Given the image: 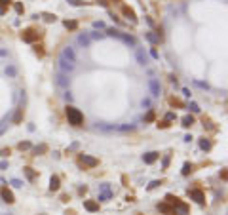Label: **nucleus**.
Masks as SVG:
<instances>
[{
  "instance_id": "obj_43",
  "label": "nucleus",
  "mask_w": 228,
  "mask_h": 215,
  "mask_svg": "<svg viewBox=\"0 0 228 215\" xmlns=\"http://www.w3.org/2000/svg\"><path fill=\"white\" fill-rule=\"evenodd\" d=\"M97 4H99V6H103V8H107V0H95Z\"/></svg>"
},
{
  "instance_id": "obj_21",
  "label": "nucleus",
  "mask_w": 228,
  "mask_h": 215,
  "mask_svg": "<svg viewBox=\"0 0 228 215\" xmlns=\"http://www.w3.org/2000/svg\"><path fill=\"white\" fill-rule=\"evenodd\" d=\"M190 171H192V164H190V162H184V164H183V170H181V173H183V175H188Z\"/></svg>"
},
{
  "instance_id": "obj_33",
  "label": "nucleus",
  "mask_w": 228,
  "mask_h": 215,
  "mask_svg": "<svg viewBox=\"0 0 228 215\" xmlns=\"http://www.w3.org/2000/svg\"><path fill=\"white\" fill-rule=\"evenodd\" d=\"M6 74L8 76H15V67H6Z\"/></svg>"
},
{
  "instance_id": "obj_12",
  "label": "nucleus",
  "mask_w": 228,
  "mask_h": 215,
  "mask_svg": "<svg viewBox=\"0 0 228 215\" xmlns=\"http://www.w3.org/2000/svg\"><path fill=\"white\" fill-rule=\"evenodd\" d=\"M59 187H61L59 177H57V175H51V179H50V190H59Z\"/></svg>"
},
{
  "instance_id": "obj_17",
  "label": "nucleus",
  "mask_w": 228,
  "mask_h": 215,
  "mask_svg": "<svg viewBox=\"0 0 228 215\" xmlns=\"http://www.w3.org/2000/svg\"><path fill=\"white\" fill-rule=\"evenodd\" d=\"M78 44H80V46H84V48H90V44H91L90 36H86V34H80V36H78Z\"/></svg>"
},
{
  "instance_id": "obj_14",
  "label": "nucleus",
  "mask_w": 228,
  "mask_h": 215,
  "mask_svg": "<svg viewBox=\"0 0 228 215\" xmlns=\"http://www.w3.org/2000/svg\"><path fill=\"white\" fill-rule=\"evenodd\" d=\"M135 55H137V61H139V65H147V55H144V51H143L141 48H137Z\"/></svg>"
},
{
  "instance_id": "obj_47",
  "label": "nucleus",
  "mask_w": 228,
  "mask_h": 215,
  "mask_svg": "<svg viewBox=\"0 0 228 215\" xmlns=\"http://www.w3.org/2000/svg\"><path fill=\"white\" fill-rule=\"evenodd\" d=\"M0 15H4V8H0Z\"/></svg>"
},
{
  "instance_id": "obj_26",
  "label": "nucleus",
  "mask_w": 228,
  "mask_h": 215,
  "mask_svg": "<svg viewBox=\"0 0 228 215\" xmlns=\"http://www.w3.org/2000/svg\"><path fill=\"white\" fill-rule=\"evenodd\" d=\"M194 86L201 88V90H209V84H207V82H200V80H194Z\"/></svg>"
},
{
  "instance_id": "obj_19",
  "label": "nucleus",
  "mask_w": 228,
  "mask_h": 215,
  "mask_svg": "<svg viewBox=\"0 0 228 215\" xmlns=\"http://www.w3.org/2000/svg\"><path fill=\"white\" fill-rule=\"evenodd\" d=\"M144 36H147V40L152 42V44H158V42L162 40V36H158V34H154V33H147Z\"/></svg>"
},
{
  "instance_id": "obj_46",
  "label": "nucleus",
  "mask_w": 228,
  "mask_h": 215,
  "mask_svg": "<svg viewBox=\"0 0 228 215\" xmlns=\"http://www.w3.org/2000/svg\"><path fill=\"white\" fill-rule=\"evenodd\" d=\"M6 54H8L6 50H0V55H6Z\"/></svg>"
},
{
  "instance_id": "obj_9",
  "label": "nucleus",
  "mask_w": 228,
  "mask_h": 215,
  "mask_svg": "<svg viewBox=\"0 0 228 215\" xmlns=\"http://www.w3.org/2000/svg\"><path fill=\"white\" fill-rule=\"evenodd\" d=\"M0 196H2V200L4 202H8V204H12V202H15V198H13V194L8 190V188H2L0 190Z\"/></svg>"
},
{
  "instance_id": "obj_44",
  "label": "nucleus",
  "mask_w": 228,
  "mask_h": 215,
  "mask_svg": "<svg viewBox=\"0 0 228 215\" xmlns=\"http://www.w3.org/2000/svg\"><path fill=\"white\" fill-rule=\"evenodd\" d=\"M150 55H152L154 59H158V51H156V50H152V51H150Z\"/></svg>"
},
{
  "instance_id": "obj_38",
  "label": "nucleus",
  "mask_w": 228,
  "mask_h": 215,
  "mask_svg": "<svg viewBox=\"0 0 228 215\" xmlns=\"http://www.w3.org/2000/svg\"><path fill=\"white\" fill-rule=\"evenodd\" d=\"M165 120H167V122H169V120H175V114L173 112H167V114H165Z\"/></svg>"
},
{
  "instance_id": "obj_29",
  "label": "nucleus",
  "mask_w": 228,
  "mask_h": 215,
  "mask_svg": "<svg viewBox=\"0 0 228 215\" xmlns=\"http://www.w3.org/2000/svg\"><path fill=\"white\" fill-rule=\"evenodd\" d=\"M93 29H105V23L103 21H93Z\"/></svg>"
},
{
  "instance_id": "obj_40",
  "label": "nucleus",
  "mask_w": 228,
  "mask_h": 215,
  "mask_svg": "<svg viewBox=\"0 0 228 215\" xmlns=\"http://www.w3.org/2000/svg\"><path fill=\"white\" fill-rule=\"evenodd\" d=\"M183 95L184 97H190V90H188V88H183Z\"/></svg>"
},
{
  "instance_id": "obj_16",
  "label": "nucleus",
  "mask_w": 228,
  "mask_h": 215,
  "mask_svg": "<svg viewBox=\"0 0 228 215\" xmlns=\"http://www.w3.org/2000/svg\"><path fill=\"white\" fill-rule=\"evenodd\" d=\"M21 118H23V109H15V112H13V116H12V122L13 124H19V122H21Z\"/></svg>"
},
{
  "instance_id": "obj_3",
  "label": "nucleus",
  "mask_w": 228,
  "mask_h": 215,
  "mask_svg": "<svg viewBox=\"0 0 228 215\" xmlns=\"http://www.w3.org/2000/svg\"><path fill=\"white\" fill-rule=\"evenodd\" d=\"M107 34L114 36V38H118V40H122L124 44H127V46H135V38H133V36L124 34V33H120V31H116V29H107Z\"/></svg>"
},
{
  "instance_id": "obj_13",
  "label": "nucleus",
  "mask_w": 228,
  "mask_h": 215,
  "mask_svg": "<svg viewBox=\"0 0 228 215\" xmlns=\"http://www.w3.org/2000/svg\"><path fill=\"white\" fill-rule=\"evenodd\" d=\"M57 84H59V86H69V78H67V74L65 72H57Z\"/></svg>"
},
{
  "instance_id": "obj_2",
  "label": "nucleus",
  "mask_w": 228,
  "mask_h": 215,
  "mask_svg": "<svg viewBox=\"0 0 228 215\" xmlns=\"http://www.w3.org/2000/svg\"><path fill=\"white\" fill-rule=\"evenodd\" d=\"M67 118H69V124L72 126H82V122H84V114L74 107H67Z\"/></svg>"
},
{
  "instance_id": "obj_27",
  "label": "nucleus",
  "mask_w": 228,
  "mask_h": 215,
  "mask_svg": "<svg viewBox=\"0 0 228 215\" xmlns=\"http://www.w3.org/2000/svg\"><path fill=\"white\" fill-rule=\"evenodd\" d=\"M46 153V145H40V147H34V154H42Z\"/></svg>"
},
{
  "instance_id": "obj_4",
  "label": "nucleus",
  "mask_w": 228,
  "mask_h": 215,
  "mask_svg": "<svg viewBox=\"0 0 228 215\" xmlns=\"http://www.w3.org/2000/svg\"><path fill=\"white\" fill-rule=\"evenodd\" d=\"M148 88H150V93H152V97H158L160 93H162L160 82L156 80V78H150V80H148Z\"/></svg>"
},
{
  "instance_id": "obj_1",
  "label": "nucleus",
  "mask_w": 228,
  "mask_h": 215,
  "mask_svg": "<svg viewBox=\"0 0 228 215\" xmlns=\"http://www.w3.org/2000/svg\"><path fill=\"white\" fill-rule=\"evenodd\" d=\"M74 67H76V51H74V48L67 46L59 54V71L69 74L70 71H74Z\"/></svg>"
},
{
  "instance_id": "obj_42",
  "label": "nucleus",
  "mask_w": 228,
  "mask_h": 215,
  "mask_svg": "<svg viewBox=\"0 0 228 215\" xmlns=\"http://www.w3.org/2000/svg\"><path fill=\"white\" fill-rule=\"evenodd\" d=\"M6 167H8V162L2 160V162H0V170H6Z\"/></svg>"
},
{
  "instance_id": "obj_37",
  "label": "nucleus",
  "mask_w": 228,
  "mask_h": 215,
  "mask_svg": "<svg viewBox=\"0 0 228 215\" xmlns=\"http://www.w3.org/2000/svg\"><path fill=\"white\" fill-rule=\"evenodd\" d=\"M158 185H160V181H152V183L148 185V190H152V188H156Z\"/></svg>"
},
{
  "instance_id": "obj_5",
  "label": "nucleus",
  "mask_w": 228,
  "mask_h": 215,
  "mask_svg": "<svg viewBox=\"0 0 228 215\" xmlns=\"http://www.w3.org/2000/svg\"><path fill=\"white\" fill-rule=\"evenodd\" d=\"M110 198H112L110 187H108L107 183H105V185H101V192H99V200H101V202H107V200H110Z\"/></svg>"
},
{
  "instance_id": "obj_34",
  "label": "nucleus",
  "mask_w": 228,
  "mask_h": 215,
  "mask_svg": "<svg viewBox=\"0 0 228 215\" xmlns=\"http://www.w3.org/2000/svg\"><path fill=\"white\" fill-rule=\"evenodd\" d=\"M67 2H69L70 6H82V4H84L82 0H67Z\"/></svg>"
},
{
  "instance_id": "obj_10",
  "label": "nucleus",
  "mask_w": 228,
  "mask_h": 215,
  "mask_svg": "<svg viewBox=\"0 0 228 215\" xmlns=\"http://www.w3.org/2000/svg\"><path fill=\"white\" fill-rule=\"evenodd\" d=\"M122 13L126 15V17H127L129 21H131V23H137V17H135V13H133V10H129L127 6H124V8H122Z\"/></svg>"
},
{
  "instance_id": "obj_15",
  "label": "nucleus",
  "mask_w": 228,
  "mask_h": 215,
  "mask_svg": "<svg viewBox=\"0 0 228 215\" xmlns=\"http://www.w3.org/2000/svg\"><path fill=\"white\" fill-rule=\"evenodd\" d=\"M158 209H160V211H162V213L173 215V206H169L167 202H165V204H160V206H158Z\"/></svg>"
},
{
  "instance_id": "obj_39",
  "label": "nucleus",
  "mask_w": 228,
  "mask_h": 215,
  "mask_svg": "<svg viewBox=\"0 0 228 215\" xmlns=\"http://www.w3.org/2000/svg\"><path fill=\"white\" fill-rule=\"evenodd\" d=\"M144 120H147V122H150V120H154V112H152V111H150V112L147 114V118H144Z\"/></svg>"
},
{
  "instance_id": "obj_36",
  "label": "nucleus",
  "mask_w": 228,
  "mask_h": 215,
  "mask_svg": "<svg viewBox=\"0 0 228 215\" xmlns=\"http://www.w3.org/2000/svg\"><path fill=\"white\" fill-rule=\"evenodd\" d=\"M103 33H91V38H95V40H99V38H103Z\"/></svg>"
},
{
  "instance_id": "obj_30",
  "label": "nucleus",
  "mask_w": 228,
  "mask_h": 215,
  "mask_svg": "<svg viewBox=\"0 0 228 215\" xmlns=\"http://www.w3.org/2000/svg\"><path fill=\"white\" fill-rule=\"evenodd\" d=\"M6 122H8V120H6V118H4V120H2V122H0V135H2V133H4V129H6V128H8V124H6Z\"/></svg>"
},
{
  "instance_id": "obj_45",
  "label": "nucleus",
  "mask_w": 228,
  "mask_h": 215,
  "mask_svg": "<svg viewBox=\"0 0 228 215\" xmlns=\"http://www.w3.org/2000/svg\"><path fill=\"white\" fill-rule=\"evenodd\" d=\"M8 2H10V0H0V4H2V6H6Z\"/></svg>"
},
{
  "instance_id": "obj_20",
  "label": "nucleus",
  "mask_w": 228,
  "mask_h": 215,
  "mask_svg": "<svg viewBox=\"0 0 228 215\" xmlns=\"http://www.w3.org/2000/svg\"><path fill=\"white\" fill-rule=\"evenodd\" d=\"M192 124H194V118L190 116V114H186V116L183 118V128H190Z\"/></svg>"
},
{
  "instance_id": "obj_11",
  "label": "nucleus",
  "mask_w": 228,
  "mask_h": 215,
  "mask_svg": "<svg viewBox=\"0 0 228 215\" xmlns=\"http://www.w3.org/2000/svg\"><path fill=\"white\" fill-rule=\"evenodd\" d=\"M158 156H160L158 153H147L143 156V160H144V164H154V162L158 160Z\"/></svg>"
},
{
  "instance_id": "obj_32",
  "label": "nucleus",
  "mask_w": 228,
  "mask_h": 215,
  "mask_svg": "<svg viewBox=\"0 0 228 215\" xmlns=\"http://www.w3.org/2000/svg\"><path fill=\"white\" fill-rule=\"evenodd\" d=\"M44 19L48 21V23H51V21H55L57 17H55V15H51V13H44Z\"/></svg>"
},
{
  "instance_id": "obj_25",
  "label": "nucleus",
  "mask_w": 228,
  "mask_h": 215,
  "mask_svg": "<svg viewBox=\"0 0 228 215\" xmlns=\"http://www.w3.org/2000/svg\"><path fill=\"white\" fill-rule=\"evenodd\" d=\"M200 149H204V150H209V149H211V143H209L207 139H201V141H200Z\"/></svg>"
},
{
  "instance_id": "obj_18",
  "label": "nucleus",
  "mask_w": 228,
  "mask_h": 215,
  "mask_svg": "<svg viewBox=\"0 0 228 215\" xmlns=\"http://www.w3.org/2000/svg\"><path fill=\"white\" fill-rule=\"evenodd\" d=\"M84 208L87 209V211H97V209H99V204H95V202H90V200H86V202H84Z\"/></svg>"
},
{
  "instance_id": "obj_35",
  "label": "nucleus",
  "mask_w": 228,
  "mask_h": 215,
  "mask_svg": "<svg viewBox=\"0 0 228 215\" xmlns=\"http://www.w3.org/2000/svg\"><path fill=\"white\" fill-rule=\"evenodd\" d=\"M169 158H171L169 154H165V156H164V162H162V166H164V167H167V166H169Z\"/></svg>"
},
{
  "instance_id": "obj_6",
  "label": "nucleus",
  "mask_w": 228,
  "mask_h": 215,
  "mask_svg": "<svg viewBox=\"0 0 228 215\" xmlns=\"http://www.w3.org/2000/svg\"><path fill=\"white\" fill-rule=\"evenodd\" d=\"M80 160H82V164H86L90 167H95L97 164H99V160H97L95 156H90V154H80Z\"/></svg>"
},
{
  "instance_id": "obj_23",
  "label": "nucleus",
  "mask_w": 228,
  "mask_h": 215,
  "mask_svg": "<svg viewBox=\"0 0 228 215\" xmlns=\"http://www.w3.org/2000/svg\"><path fill=\"white\" fill-rule=\"evenodd\" d=\"M63 25H65L67 29H70V31H74L76 27H78V23H76V21H69V19H67V21H65Z\"/></svg>"
},
{
  "instance_id": "obj_22",
  "label": "nucleus",
  "mask_w": 228,
  "mask_h": 215,
  "mask_svg": "<svg viewBox=\"0 0 228 215\" xmlns=\"http://www.w3.org/2000/svg\"><path fill=\"white\" fill-rule=\"evenodd\" d=\"M23 171H25V175H27V179H29V181H33L34 177H36V173L33 171V167H23Z\"/></svg>"
},
{
  "instance_id": "obj_28",
  "label": "nucleus",
  "mask_w": 228,
  "mask_h": 215,
  "mask_svg": "<svg viewBox=\"0 0 228 215\" xmlns=\"http://www.w3.org/2000/svg\"><path fill=\"white\" fill-rule=\"evenodd\" d=\"M10 183H12V185H13L15 188H21V187H23V181H19V179H12Z\"/></svg>"
},
{
  "instance_id": "obj_41",
  "label": "nucleus",
  "mask_w": 228,
  "mask_h": 215,
  "mask_svg": "<svg viewBox=\"0 0 228 215\" xmlns=\"http://www.w3.org/2000/svg\"><path fill=\"white\" fill-rule=\"evenodd\" d=\"M15 12H17V13L23 12V6H21V4H15Z\"/></svg>"
},
{
  "instance_id": "obj_8",
  "label": "nucleus",
  "mask_w": 228,
  "mask_h": 215,
  "mask_svg": "<svg viewBox=\"0 0 228 215\" xmlns=\"http://www.w3.org/2000/svg\"><path fill=\"white\" fill-rule=\"evenodd\" d=\"M190 198H192L196 204H200V206L205 202V196H204V192H201V190H190Z\"/></svg>"
},
{
  "instance_id": "obj_31",
  "label": "nucleus",
  "mask_w": 228,
  "mask_h": 215,
  "mask_svg": "<svg viewBox=\"0 0 228 215\" xmlns=\"http://www.w3.org/2000/svg\"><path fill=\"white\" fill-rule=\"evenodd\" d=\"M17 147H19L21 150H25V149H30V143H29V141H23V143H19Z\"/></svg>"
},
{
  "instance_id": "obj_7",
  "label": "nucleus",
  "mask_w": 228,
  "mask_h": 215,
  "mask_svg": "<svg viewBox=\"0 0 228 215\" xmlns=\"http://www.w3.org/2000/svg\"><path fill=\"white\" fill-rule=\"evenodd\" d=\"M21 38H23L25 42H34V40H38V33H36V31H33V29H27V31L21 34Z\"/></svg>"
},
{
  "instance_id": "obj_24",
  "label": "nucleus",
  "mask_w": 228,
  "mask_h": 215,
  "mask_svg": "<svg viewBox=\"0 0 228 215\" xmlns=\"http://www.w3.org/2000/svg\"><path fill=\"white\" fill-rule=\"evenodd\" d=\"M188 109H190L192 112H200V111H201V109H200V105H198V103H194V101H190V103H188Z\"/></svg>"
}]
</instances>
